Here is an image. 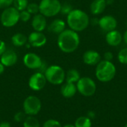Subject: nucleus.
Instances as JSON below:
<instances>
[{"label":"nucleus","instance_id":"1","mask_svg":"<svg viewBox=\"0 0 127 127\" xmlns=\"http://www.w3.org/2000/svg\"><path fill=\"white\" fill-rule=\"evenodd\" d=\"M59 48L64 53H72L80 45V37L77 32L71 29H65L59 34L57 38Z\"/></svg>","mask_w":127,"mask_h":127},{"label":"nucleus","instance_id":"2","mask_svg":"<svg viewBox=\"0 0 127 127\" xmlns=\"http://www.w3.org/2000/svg\"><path fill=\"white\" fill-rule=\"evenodd\" d=\"M67 24L70 29L76 32L83 31L89 25V17L83 10L73 9L67 15Z\"/></svg>","mask_w":127,"mask_h":127},{"label":"nucleus","instance_id":"3","mask_svg":"<svg viewBox=\"0 0 127 127\" xmlns=\"http://www.w3.org/2000/svg\"><path fill=\"white\" fill-rule=\"evenodd\" d=\"M115 74L116 68L112 62L103 60L97 65L95 75L100 82H109L115 77Z\"/></svg>","mask_w":127,"mask_h":127},{"label":"nucleus","instance_id":"4","mask_svg":"<svg viewBox=\"0 0 127 127\" xmlns=\"http://www.w3.org/2000/svg\"><path fill=\"white\" fill-rule=\"evenodd\" d=\"M44 74L47 81L54 85L62 84L65 80V73L64 70L57 65L48 67L45 69Z\"/></svg>","mask_w":127,"mask_h":127},{"label":"nucleus","instance_id":"5","mask_svg":"<svg viewBox=\"0 0 127 127\" xmlns=\"http://www.w3.org/2000/svg\"><path fill=\"white\" fill-rule=\"evenodd\" d=\"M61 5L59 0H42L39 4V13L45 17L55 16L60 12Z\"/></svg>","mask_w":127,"mask_h":127},{"label":"nucleus","instance_id":"6","mask_svg":"<svg viewBox=\"0 0 127 127\" xmlns=\"http://www.w3.org/2000/svg\"><path fill=\"white\" fill-rule=\"evenodd\" d=\"M1 23L6 28H11L16 25L19 21V11L14 7H9L4 9L0 17Z\"/></svg>","mask_w":127,"mask_h":127},{"label":"nucleus","instance_id":"7","mask_svg":"<svg viewBox=\"0 0 127 127\" xmlns=\"http://www.w3.org/2000/svg\"><path fill=\"white\" fill-rule=\"evenodd\" d=\"M77 83V89L81 95L90 97L95 94L96 91V84L90 77H81Z\"/></svg>","mask_w":127,"mask_h":127},{"label":"nucleus","instance_id":"8","mask_svg":"<svg viewBox=\"0 0 127 127\" xmlns=\"http://www.w3.org/2000/svg\"><path fill=\"white\" fill-rule=\"evenodd\" d=\"M42 107L40 100L33 95L28 96L23 103V109L25 113L30 116L37 115Z\"/></svg>","mask_w":127,"mask_h":127},{"label":"nucleus","instance_id":"9","mask_svg":"<svg viewBox=\"0 0 127 127\" xmlns=\"http://www.w3.org/2000/svg\"><path fill=\"white\" fill-rule=\"evenodd\" d=\"M46 82L47 80L45 77V74L42 72H36L30 77L28 85L32 90L39 91L45 87Z\"/></svg>","mask_w":127,"mask_h":127},{"label":"nucleus","instance_id":"10","mask_svg":"<svg viewBox=\"0 0 127 127\" xmlns=\"http://www.w3.org/2000/svg\"><path fill=\"white\" fill-rule=\"evenodd\" d=\"M23 63L25 65L31 69H39L42 66V59L34 53H28L24 56Z\"/></svg>","mask_w":127,"mask_h":127},{"label":"nucleus","instance_id":"11","mask_svg":"<svg viewBox=\"0 0 127 127\" xmlns=\"http://www.w3.org/2000/svg\"><path fill=\"white\" fill-rule=\"evenodd\" d=\"M100 28L105 32H109L113 30H115L118 22L116 19L110 15H106L100 18L98 22Z\"/></svg>","mask_w":127,"mask_h":127},{"label":"nucleus","instance_id":"12","mask_svg":"<svg viewBox=\"0 0 127 127\" xmlns=\"http://www.w3.org/2000/svg\"><path fill=\"white\" fill-rule=\"evenodd\" d=\"M28 42L33 47L39 48L45 45L47 38L44 33L39 31H33L30 33L28 38Z\"/></svg>","mask_w":127,"mask_h":127},{"label":"nucleus","instance_id":"13","mask_svg":"<svg viewBox=\"0 0 127 127\" xmlns=\"http://www.w3.org/2000/svg\"><path fill=\"white\" fill-rule=\"evenodd\" d=\"M18 60L17 54L13 50H6L1 55V63L5 67H10L14 65Z\"/></svg>","mask_w":127,"mask_h":127},{"label":"nucleus","instance_id":"14","mask_svg":"<svg viewBox=\"0 0 127 127\" xmlns=\"http://www.w3.org/2000/svg\"><path fill=\"white\" fill-rule=\"evenodd\" d=\"M84 63L89 65H95L100 62V54L94 50H89L84 53L83 56Z\"/></svg>","mask_w":127,"mask_h":127},{"label":"nucleus","instance_id":"15","mask_svg":"<svg viewBox=\"0 0 127 127\" xmlns=\"http://www.w3.org/2000/svg\"><path fill=\"white\" fill-rule=\"evenodd\" d=\"M32 27L35 31L42 32L47 27V20L46 17L42 14H35L32 19Z\"/></svg>","mask_w":127,"mask_h":127},{"label":"nucleus","instance_id":"16","mask_svg":"<svg viewBox=\"0 0 127 127\" xmlns=\"http://www.w3.org/2000/svg\"><path fill=\"white\" fill-rule=\"evenodd\" d=\"M123 39V36L121 33L116 30H113L106 33V41L108 45L111 46H118L119 45Z\"/></svg>","mask_w":127,"mask_h":127},{"label":"nucleus","instance_id":"17","mask_svg":"<svg viewBox=\"0 0 127 127\" xmlns=\"http://www.w3.org/2000/svg\"><path fill=\"white\" fill-rule=\"evenodd\" d=\"M48 30L50 32L60 34L63 31L65 30V22L60 19H56L51 22L48 26Z\"/></svg>","mask_w":127,"mask_h":127},{"label":"nucleus","instance_id":"18","mask_svg":"<svg viewBox=\"0 0 127 127\" xmlns=\"http://www.w3.org/2000/svg\"><path fill=\"white\" fill-rule=\"evenodd\" d=\"M107 4L106 0H94L90 6V10L92 14L98 15L102 13L106 9Z\"/></svg>","mask_w":127,"mask_h":127},{"label":"nucleus","instance_id":"19","mask_svg":"<svg viewBox=\"0 0 127 127\" xmlns=\"http://www.w3.org/2000/svg\"><path fill=\"white\" fill-rule=\"evenodd\" d=\"M77 90V86H75L74 83H66L61 88V93L63 97L66 98H70L76 94Z\"/></svg>","mask_w":127,"mask_h":127},{"label":"nucleus","instance_id":"20","mask_svg":"<svg viewBox=\"0 0 127 127\" xmlns=\"http://www.w3.org/2000/svg\"><path fill=\"white\" fill-rule=\"evenodd\" d=\"M12 43L16 47H22L27 44L28 42V38L26 36L22 33H15L12 38H11Z\"/></svg>","mask_w":127,"mask_h":127},{"label":"nucleus","instance_id":"21","mask_svg":"<svg viewBox=\"0 0 127 127\" xmlns=\"http://www.w3.org/2000/svg\"><path fill=\"white\" fill-rule=\"evenodd\" d=\"M80 79V73L76 69H70L67 74H65V80L66 83H74L77 82Z\"/></svg>","mask_w":127,"mask_h":127},{"label":"nucleus","instance_id":"22","mask_svg":"<svg viewBox=\"0 0 127 127\" xmlns=\"http://www.w3.org/2000/svg\"><path fill=\"white\" fill-rule=\"evenodd\" d=\"M75 127H92V121L91 119L88 117H80L75 121Z\"/></svg>","mask_w":127,"mask_h":127},{"label":"nucleus","instance_id":"23","mask_svg":"<svg viewBox=\"0 0 127 127\" xmlns=\"http://www.w3.org/2000/svg\"><path fill=\"white\" fill-rule=\"evenodd\" d=\"M23 127H39V123L38 120L33 117V116H29L26 118L24 121L23 123Z\"/></svg>","mask_w":127,"mask_h":127},{"label":"nucleus","instance_id":"24","mask_svg":"<svg viewBox=\"0 0 127 127\" xmlns=\"http://www.w3.org/2000/svg\"><path fill=\"white\" fill-rule=\"evenodd\" d=\"M28 4L29 3L28 0H13V7L19 11L26 10Z\"/></svg>","mask_w":127,"mask_h":127},{"label":"nucleus","instance_id":"25","mask_svg":"<svg viewBox=\"0 0 127 127\" xmlns=\"http://www.w3.org/2000/svg\"><path fill=\"white\" fill-rule=\"evenodd\" d=\"M118 59L121 63L127 64V48H124L119 51Z\"/></svg>","mask_w":127,"mask_h":127},{"label":"nucleus","instance_id":"26","mask_svg":"<svg viewBox=\"0 0 127 127\" xmlns=\"http://www.w3.org/2000/svg\"><path fill=\"white\" fill-rule=\"evenodd\" d=\"M26 10L30 13L31 14H37L39 12V4L36 3H30L28 4Z\"/></svg>","mask_w":127,"mask_h":127},{"label":"nucleus","instance_id":"27","mask_svg":"<svg viewBox=\"0 0 127 127\" xmlns=\"http://www.w3.org/2000/svg\"><path fill=\"white\" fill-rule=\"evenodd\" d=\"M72 10H73V8H72L71 4L68 3V2H65V3H64V4H63L61 5L60 12L64 15H68Z\"/></svg>","mask_w":127,"mask_h":127},{"label":"nucleus","instance_id":"28","mask_svg":"<svg viewBox=\"0 0 127 127\" xmlns=\"http://www.w3.org/2000/svg\"><path fill=\"white\" fill-rule=\"evenodd\" d=\"M31 13H28L26 10L19 11V20L22 22H28L31 19Z\"/></svg>","mask_w":127,"mask_h":127},{"label":"nucleus","instance_id":"29","mask_svg":"<svg viewBox=\"0 0 127 127\" xmlns=\"http://www.w3.org/2000/svg\"><path fill=\"white\" fill-rule=\"evenodd\" d=\"M43 127H62V126L59 121L51 119L45 122Z\"/></svg>","mask_w":127,"mask_h":127},{"label":"nucleus","instance_id":"30","mask_svg":"<svg viewBox=\"0 0 127 127\" xmlns=\"http://www.w3.org/2000/svg\"><path fill=\"white\" fill-rule=\"evenodd\" d=\"M13 3V0H0V8L5 9L11 6Z\"/></svg>","mask_w":127,"mask_h":127},{"label":"nucleus","instance_id":"31","mask_svg":"<svg viewBox=\"0 0 127 127\" xmlns=\"http://www.w3.org/2000/svg\"><path fill=\"white\" fill-rule=\"evenodd\" d=\"M25 115L22 112H19L16 113L14 115V120L16 122H22L25 121Z\"/></svg>","mask_w":127,"mask_h":127},{"label":"nucleus","instance_id":"32","mask_svg":"<svg viewBox=\"0 0 127 127\" xmlns=\"http://www.w3.org/2000/svg\"><path fill=\"white\" fill-rule=\"evenodd\" d=\"M113 59V54L110 51H106L104 54V60L106 61H112Z\"/></svg>","mask_w":127,"mask_h":127},{"label":"nucleus","instance_id":"33","mask_svg":"<svg viewBox=\"0 0 127 127\" xmlns=\"http://www.w3.org/2000/svg\"><path fill=\"white\" fill-rule=\"evenodd\" d=\"M6 51V45L4 41L0 39V56Z\"/></svg>","mask_w":127,"mask_h":127},{"label":"nucleus","instance_id":"34","mask_svg":"<svg viewBox=\"0 0 127 127\" xmlns=\"http://www.w3.org/2000/svg\"><path fill=\"white\" fill-rule=\"evenodd\" d=\"M0 127H10V124L8 122H1L0 124Z\"/></svg>","mask_w":127,"mask_h":127},{"label":"nucleus","instance_id":"35","mask_svg":"<svg viewBox=\"0 0 127 127\" xmlns=\"http://www.w3.org/2000/svg\"><path fill=\"white\" fill-rule=\"evenodd\" d=\"M4 65L0 62V74H1L3 72H4Z\"/></svg>","mask_w":127,"mask_h":127},{"label":"nucleus","instance_id":"36","mask_svg":"<svg viewBox=\"0 0 127 127\" xmlns=\"http://www.w3.org/2000/svg\"><path fill=\"white\" fill-rule=\"evenodd\" d=\"M95 116V113L93 112H89V114H88V118H94Z\"/></svg>","mask_w":127,"mask_h":127},{"label":"nucleus","instance_id":"37","mask_svg":"<svg viewBox=\"0 0 127 127\" xmlns=\"http://www.w3.org/2000/svg\"><path fill=\"white\" fill-rule=\"evenodd\" d=\"M123 39H124V41L125 42V43L127 45V31L124 33V36H123Z\"/></svg>","mask_w":127,"mask_h":127},{"label":"nucleus","instance_id":"38","mask_svg":"<svg viewBox=\"0 0 127 127\" xmlns=\"http://www.w3.org/2000/svg\"><path fill=\"white\" fill-rule=\"evenodd\" d=\"M75 127L74 125H71V124H68V125H65V127Z\"/></svg>","mask_w":127,"mask_h":127},{"label":"nucleus","instance_id":"39","mask_svg":"<svg viewBox=\"0 0 127 127\" xmlns=\"http://www.w3.org/2000/svg\"><path fill=\"white\" fill-rule=\"evenodd\" d=\"M127 127V124H126V125H125V127Z\"/></svg>","mask_w":127,"mask_h":127}]
</instances>
